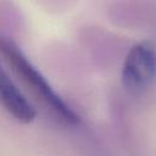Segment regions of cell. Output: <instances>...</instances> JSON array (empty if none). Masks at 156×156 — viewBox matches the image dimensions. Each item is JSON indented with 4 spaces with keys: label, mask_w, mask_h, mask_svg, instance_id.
<instances>
[{
    "label": "cell",
    "mask_w": 156,
    "mask_h": 156,
    "mask_svg": "<svg viewBox=\"0 0 156 156\" xmlns=\"http://www.w3.org/2000/svg\"><path fill=\"white\" fill-rule=\"evenodd\" d=\"M156 78V48L150 41L135 44L127 54L122 67V83L130 94H140Z\"/></svg>",
    "instance_id": "2"
},
{
    "label": "cell",
    "mask_w": 156,
    "mask_h": 156,
    "mask_svg": "<svg viewBox=\"0 0 156 156\" xmlns=\"http://www.w3.org/2000/svg\"><path fill=\"white\" fill-rule=\"evenodd\" d=\"M0 54L13 67L16 73L22 77V79L35 91L37 95L41 98V100H44L48 106H50V108L57 116L71 124L79 122V117L76 115V112L61 99L48 79L41 74L40 71H38V68L28 60V57L13 41L0 37Z\"/></svg>",
    "instance_id": "1"
},
{
    "label": "cell",
    "mask_w": 156,
    "mask_h": 156,
    "mask_svg": "<svg viewBox=\"0 0 156 156\" xmlns=\"http://www.w3.org/2000/svg\"><path fill=\"white\" fill-rule=\"evenodd\" d=\"M0 102L6 111L22 123H30L37 116L33 105L21 93L13 80L0 65Z\"/></svg>",
    "instance_id": "3"
}]
</instances>
